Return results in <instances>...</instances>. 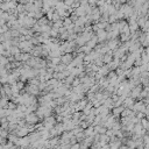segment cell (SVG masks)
<instances>
[{"mask_svg":"<svg viewBox=\"0 0 149 149\" xmlns=\"http://www.w3.org/2000/svg\"><path fill=\"white\" fill-rule=\"evenodd\" d=\"M8 62V60L6 57H4V56H0V63H1V64H4V65H5L6 63Z\"/></svg>","mask_w":149,"mask_h":149,"instance_id":"cell-1","label":"cell"}]
</instances>
